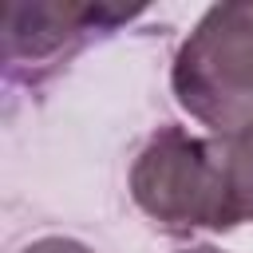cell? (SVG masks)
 Here are the masks:
<instances>
[{
	"label": "cell",
	"mask_w": 253,
	"mask_h": 253,
	"mask_svg": "<svg viewBox=\"0 0 253 253\" xmlns=\"http://www.w3.org/2000/svg\"><path fill=\"white\" fill-rule=\"evenodd\" d=\"M20 253H95V249H91V245H83L79 237L51 233V237H36V241H28Z\"/></svg>",
	"instance_id": "obj_5"
},
{
	"label": "cell",
	"mask_w": 253,
	"mask_h": 253,
	"mask_svg": "<svg viewBox=\"0 0 253 253\" xmlns=\"http://www.w3.org/2000/svg\"><path fill=\"white\" fill-rule=\"evenodd\" d=\"M178 107L229 138L253 126V0H225L202 12L170 63Z\"/></svg>",
	"instance_id": "obj_2"
},
{
	"label": "cell",
	"mask_w": 253,
	"mask_h": 253,
	"mask_svg": "<svg viewBox=\"0 0 253 253\" xmlns=\"http://www.w3.org/2000/svg\"><path fill=\"white\" fill-rule=\"evenodd\" d=\"M221 154H225V174H229L237 221H253V126L221 138Z\"/></svg>",
	"instance_id": "obj_4"
},
{
	"label": "cell",
	"mask_w": 253,
	"mask_h": 253,
	"mask_svg": "<svg viewBox=\"0 0 253 253\" xmlns=\"http://www.w3.org/2000/svg\"><path fill=\"white\" fill-rule=\"evenodd\" d=\"M130 198L166 237L229 233L237 221L221 138L190 134L178 123L158 126L130 162Z\"/></svg>",
	"instance_id": "obj_1"
},
{
	"label": "cell",
	"mask_w": 253,
	"mask_h": 253,
	"mask_svg": "<svg viewBox=\"0 0 253 253\" xmlns=\"http://www.w3.org/2000/svg\"><path fill=\"white\" fill-rule=\"evenodd\" d=\"M178 253H225V249H217V245H190V249H178Z\"/></svg>",
	"instance_id": "obj_6"
},
{
	"label": "cell",
	"mask_w": 253,
	"mask_h": 253,
	"mask_svg": "<svg viewBox=\"0 0 253 253\" xmlns=\"http://www.w3.org/2000/svg\"><path fill=\"white\" fill-rule=\"evenodd\" d=\"M8 12L28 20V28L8 20V32H4V43H8L4 51L12 71L20 63H47V59L71 55L91 32L115 28L119 20L134 16L107 4H8Z\"/></svg>",
	"instance_id": "obj_3"
}]
</instances>
